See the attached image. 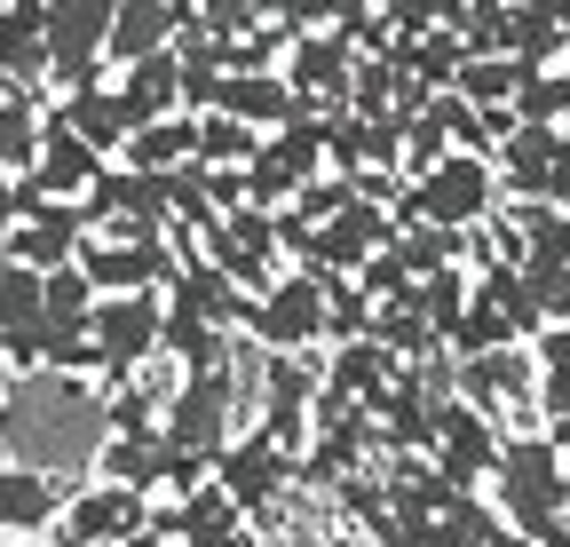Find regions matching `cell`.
Instances as JSON below:
<instances>
[{"instance_id": "7402d4cb", "label": "cell", "mask_w": 570, "mask_h": 547, "mask_svg": "<svg viewBox=\"0 0 570 547\" xmlns=\"http://www.w3.org/2000/svg\"><path fill=\"white\" fill-rule=\"evenodd\" d=\"M389 111H396V48L356 56V72H348V119H389Z\"/></svg>"}, {"instance_id": "f546056e", "label": "cell", "mask_w": 570, "mask_h": 547, "mask_svg": "<svg viewBox=\"0 0 570 547\" xmlns=\"http://www.w3.org/2000/svg\"><path fill=\"white\" fill-rule=\"evenodd\" d=\"M0 389H9V350H0Z\"/></svg>"}, {"instance_id": "5b68a950", "label": "cell", "mask_w": 570, "mask_h": 547, "mask_svg": "<svg viewBox=\"0 0 570 547\" xmlns=\"http://www.w3.org/2000/svg\"><path fill=\"white\" fill-rule=\"evenodd\" d=\"M254 350L269 358H309L325 341V279H309V270H285V279L254 302V325H246Z\"/></svg>"}, {"instance_id": "3957f363", "label": "cell", "mask_w": 570, "mask_h": 547, "mask_svg": "<svg viewBox=\"0 0 570 547\" xmlns=\"http://www.w3.org/2000/svg\"><path fill=\"white\" fill-rule=\"evenodd\" d=\"M111 17H119V0H56L48 9V88H56V104L104 88Z\"/></svg>"}, {"instance_id": "ba28073f", "label": "cell", "mask_w": 570, "mask_h": 547, "mask_svg": "<svg viewBox=\"0 0 570 547\" xmlns=\"http://www.w3.org/2000/svg\"><path fill=\"white\" fill-rule=\"evenodd\" d=\"M309 413H317V373L309 358H262V397H254V429L277 445V452H294L309 445Z\"/></svg>"}, {"instance_id": "d6986e66", "label": "cell", "mask_w": 570, "mask_h": 547, "mask_svg": "<svg viewBox=\"0 0 570 547\" xmlns=\"http://www.w3.org/2000/svg\"><path fill=\"white\" fill-rule=\"evenodd\" d=\"M40 286H48V279H32V270H17V262H0V350H9V341H32V333L48 325Z\"/></svg>"}, {"instance_id": "9c48e42d", "label": "cell", "mask_w": 570, "mask_h": 547, "mask_svg": "<svg viewBox=\"0 0 570 547\" xmlns=\"http://www.w3.org/2000/svg\"><path fill=\"white\" fill-rule=\"evenodd\" d=\"M198 25L190 0H119V17H111V64H151V56H175V40Z\"/></svg>"}, {"instance_id": "d4e9b609", "label": "cell", "mask_w": 570, "mask_h": 547, "mask_svg": "<svg viewBox=\"0 0 570 547\" xmlns=\"http://www.w3.org/2000/svg\"><path fill=\"white\" fill-rule=\"evenodd\" d=\"M515 127H570V72H531L515 96Z\"/></svg>"}, {"instance_id": "1f68e13d", "label": "cell", "mask_w": 570, "mask_h": 547, "mask_svg": "<svg viewBox=\"0 0 570 547\" xmlns=\"http://www.w3.org/2000/svg\"><path fill=\"white\" fill-rule=\"evenodd\" d=\"M562 215H570V207H562Z\"/></svg>"}, {"instance_id": "52a82bcc", "label": "cell", "mask_w": 570, "mask_h": 547, "mask_svg": "<svg viewBox=\"0 0 570 547\" xmlns=\"http://www.w3.org/2000/svg\"><path fill=\"white\" fill-rule=\"evenodd\" d=\"M499 445H508L499 421H483L475 404L452 397L444 413H436V452H428V460H436V476H444L452 492H483V485H499Z\"/></svg>"}, {"instance_id": "6da1fadb", "label": "cell", "mask_w": 570, "mask_h": 547, "mask_svg": "<svg viewBox=\"0 0 570 547\" xmlns=\"http://www.w3.org/2000/svg\"><path fill=\"white\" fill-rule=\"evenodd\" d=\"M499 500H508V531L523 547H570V460L547 437L499 445Z\"/></svg>"}, {"instance_id": "8992f818", "label": "cell", "mask_w": 570, "mask_h": 547, "mask_svg": "<svg viewBox=\"0 0 570 547\" xmlns=\"http://www.w3.org/2000/svg\"><path fill=\"white\" fill-rule=\"evenodd\" d=\"M80 279L96 286V302H119V294H167L175 286V270H183V254L167 246V238H88L80 254Z\"/></svg>"}, {"instance_id": "30bf717a", "label": "cell", "mask_w": 570, "mask_h": 547, "mask_svg": "<svg viewBox=\"0 0 570 547\" xmlns=\"http://www.w3.org/2000/svg\"><path fill=\"white\" fill-rule=\"evenodd\" d=\"M151 508L159 500H142L127 485H88V492H71V508H63L56 531H71L80 547H127L135 531H151Z\"/></svg>"}, {"instance_id": "44dd1931", "label": "cell", "mask_w": 570, "mask_h": 547, "mask_svg": "<svg viewBox=\"0 0 570 547\" xmlns=\"http://www.w3.org/2000/svg\"><path fill=\"white\" fill-rule=\"evenodd\" d=\"M531 358H539V421H570V325H547Z\"/></svg>"}, {"instance_id": "f1b7e54d", "label": "cell", "mask_w": 570, "mask_h": 547, "mask_svg": "<svg viewBox=\"0 0 570 547\" xmlns=\"http://www.w3.org/2000/svg\"><path fill=\"white\" fill-rule=\"evenodd\" d=\"M127 547H167V539H159V531H135V539H127Z\"/></svg>"}, {"instance_id": "2e32d148", "label": "cell", "mask_w": 570, "mask_h": 547, "mask_svg": "<svg viewBox=\"0 0 570 547\" xmlns=\"http://www.w3.org/2000/svg\"><path fill=\"white\" fill-rule=\"evenodd\" d=\"M119 111H127V135L159 127V119H183V64H175V56L135 64V72L119 80Z\"/></svg>"}, {"instance_id": "277c9868", "label": "cell", "mask_w": 570, "mask_h": 547, "mask_svg": "<svg viewBox=\"0 0 570 547\" xmlns=\"http://www.w3.org/2000/svg\"><path fill=\"white\" fill-rule=\"evenodd\" d=\"M88 333H96V350H104V381H96V389H119V381H135L142 365L159 358L167 294H119V302H96Z\"/></svg>"}, {"instance_id": "7a4b0ae2", "label": "cell", "mask_w": 570, "mask_h": 547, "mask_svg": "<svg viewBox=\"0 0 570 547\" xmlns=\"http://www.w3.org/2000/svg\"><path fill=\"white\" fill-rule=\"evenodd\" d=\"M499 215V175L468 152H452L444 167H428L420 183H404V207H396V231L404 223H428V231H483Z\"/></svg>"}, {"instance_id": "e0dca14e", "label": "cell", "mask_w": 570, "mask_h": 547, "mask_svg": "<svg viewBox=\"0 0 570 547\" xmlns=\"http://www.w3.org/2000/svg\"><path fill=\"white\" fill-rule=\"evenodd\" d=\"M56 127H71L80 144L104 159V152H127V111H119V88H88V96H63V104H40Z\"/></svg>"}, {"instance_id": "7c38bea8", "label": "cell", "mask_w": 570, "mask_h": 547, "mask_svg": "<svg viewBox=\"0 0 570 547\" xmlns=\"http://www.w3.org/2000/svg\"><path fill=\"white\" fill-rule=\"evenodd\" d=\"M167 310H175V318H198L206 333H246V325H254V294H238L223 270L198 262V254H183L175 286H167Z\"/></svg>"}, {"instance_id": "9a60e30c", "label": "cell", "mask_w": 570, "mask_h": 547, "mask_svg": "<svg viewBox=\"0 0 570 547\" xmlns=\"http://www.w3.org/2000/svg\"><path fill=\"white\" fill-rule=\"evenodd\" d=\"M80 246H88V215H80V207H40L32 223H17L9 238H0V262L32 270V279H56Z\"/></svg>"}, {"instance_id": "83f0119b", "label": "cell", "mask_w": 570, "mask_h": 547, "mask_svg": "<svg viewBox=\"0 0 570 547\" xmlns=\"http://www.w3.org/2000/svg\"><path fill=\"white\" fill-rule=\"evenodd\" d=\"M32 547H80V539H71V531H48V539H32Z\"/></svg>"}, {"instance_id": "603a6c76", "label": "cell", "mask_w": 570, "mask_h": 547, "mask_svg": "<svg viewBox=\"0 0 570 547\" xmlns=\"http://www.w3.org/2000/svg\"><path fill=\"white\" fill-rule=\"evenodd\" d=\"M40 167V111L0 96V175H32Z\"/></svg>"}, {"instance_id": "4fadbf2b", "label": "cell", "mask_w": 570, "mask_h": 547, "mask_svg": "<svg viewBox=\"0 0 570 547\" xmlns=\"http://www.w3.org/2000/svg\"><path fill=\"white\" fill-rule=\"evenodd\" d=\"M71 492L56 468H0V539H48Z\"/></svg>"}, {"instance_id": "cb8c5ba5", "label": "cell", "mask_w": 570, "mask_h": 547, "mask_svg": "<svg viewBox=\"0 0 570 547\" xmlns=\"http://www.w3.org/2000/svg\"><path fill=\"white\" fill-rule=\"evenodd\" d=\"M40 302H48V325L56 333H88V318H96V286L80 279V262H63L56 279L40 286Z\"/></svg>"}, {"instance_id": "4316f807", "label": "cell", "mask_w": 570, "mask_h": 547, "mask_svg": "<svg viewBox=\"0 0 570 547\" xmlns=\"http://www.w3.org/2000/svg\"><path fill=\"white\" fill-rule=\"evenodd\" d=\"M24 223V207H17V175H0V238H9Z\"/></svg>"}, {"instance_id": "5bb4252c", "label": "cell", "mask_w": 570, "mask_h": 547, "mask_svg": "<svg viewBox=\"0 0 570 547\" xmlns=\"http://www.w3.org/2000/svg\"><path fill=\"white\" fill-rule=\"evenodd\" d=\"M0 80L24 104H40V88H48V0H9L0 9Z\"/></svg>"}, {"instance_id": "484cf974", "label": "cell", "mask_w": 570, "mask_h": 547, "mask_svg": "<svg viewBox=\"0 0 570 547\" xmlns=\"http://www.w3.org/2000/svg\"><path fill=\"white\" fill-rule=\"evenodd\" d=\"M285 547H348L341 531H325L317 516H309V500L294 492V516H285Z\"/></svg>"}, {"instance_id": "4dcf8cb0", "label": "cell", "mask_w": 570, "mask_h": 547, "mask_svg": "<svg viewBox=\"0 0 570 547\" xmlns=\"http://www.w3.org/2000/svg\"><path fill=\"white\" fill-rule=\"evenodd\" d=\"M562 152H570V127H562Z\"/></svg>"}, {"instance_id": "8fae6325", "label": "cell", "mask_w": 570, "mask_h": 547, "mask_svg": "<svg viewBox=\"0 0 570 547\" xmlns=\"http://www.w3.org/2000/svg\"><path fill=\"white\" fill-rule=\"evenodd\" d=\"M151 531H159L167 547H262V539L246 531V516L230 508L223 485H206V492H190V500H175V508H151Z\"/></svg>"}, {"instance_id": "ffe728a7", "label": "cell", "mask_w": 570, "mask_h": 547, "mask_svg": "<svg viewBox=\"0 0 570 547\" xmlns=\"http://www.w3.org/2000/svg\"><path fill=\"white\" fill-rule=\"evenodd\" d=\"M119 167H135V175H183L190 167V119H159V127L127 135V159Z\"/></svg>"}, {"instance_id": "ac0fdd59", "label": "cell", "mask_w": 570, "mask_h": 547, "mask_svg": "<svg viewBox=\"0 0 570 547\" xmlns=\"http://www.w3.org/2000/svg\"><path fill=\"white\" fill-rule=\"evenodd\" d=\"M262 144H269V135H254V127H238V119H223V111L190 119V167H254Z\"/></svg>"}]
</instances>
